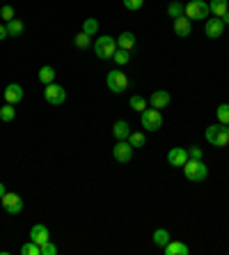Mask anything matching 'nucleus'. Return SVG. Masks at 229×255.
I'll return each instance as SVG.
<instances>
[{
  "label": "nucleus",
  "mask_w": 229,
  "mask_h": 255,
  "mask_svg": "<svg viewBox=\"0 0 229 255\" xmlns=\"http://www.w3.org/2000/svg\"><path fill=\"white\" fill-rule=\"evenodd\" d=\"M16 117V110H14V104H5L0 108V120L2 122H12Z\"/></svg>",
  "instance_id": "25"
},
{
  "label": "nucleus",
  "mask_w": 229,
  "mask_h": 255,
  "mask_svg": "<svg viewBox=\"0 0 229 255\" xmlns=\"http://www.w3.org/2000/svg\"><path fill=\"white\" fill-rule=\"evenodd\" d=\"M105 85H108L110 92L122 94V92H126V87H129V76H126L122 69H112L110 74L105 76Z\"/></svg>",
  "instance_id": "5"
},
{
  "label": "nucleus",
  "mask_w": 229,
  "mask_h": 255,
  "mask_svg": "<svg viewBox=\"0 0 229 255\" xmlns=\"http://www.w3.org/2000/svg\"><path fill=\"white\" fill-rule=\"evenodd\" d=\"M140 122H142V129H147V131H158L163 127V115L158 108H144L140 113Z\"/></svg>",
  "instance_id": "6"
},
{
  "label": "nucleus",
  "mask_w": 229,
  "mask_h": 255,
  "mask_svg": "<svg viewBox=\"0 0 229 255\" xmlns=\"http://www.w3.org/2000/svg\"><path fill=\"white\" fill-rule=\"evenodd\" d=\"M174 33H177L179 37H188V35L193 33V23H190V19L186 14L179 16V19H174Z\"/></svg>",
  "instance_id": "15"
},
{
  "label": "nucleus",
  "mask_w": 229,
  "mask_h": 255,
  "mask_svg": "<svg viewBox=\"0 0 229 255\" xmlns=\"http://www.w3.org/2000/svg\"><path fill=\"white\" fill-rule=\"evenodd\" d=\"M117 51V39L110 37V35H101L97 37V44H94V53H97L98 60H110Z\"/></svg>",
  "instance_id": "1"
},
{
  "label": "nucleus",
  "mask_w": 229,
  "mask_h": 255,
  "mask_svg": "<svg viewBox=\"0 0 229 255\" xmlns=\"http://www.w3.org/2000/svg\"><path fill=\"white\" fill-rule=\"evenodd\" d=\"M163 251H165V255H188V246L183 242H167L163 246Z\"/></svg>",
  "instance_id": "17"
},
{
  "label": "nucleus",
  "mask_w": 229,
  "mask_h": 255,
  "mask_svg": "<svg viewBox=\"0 0 229 255\" xmlns=\"http://www.w3.org/2000/svg\"><path fill=\"white\" fill-rule=\"evenodd\" d=\"M21 255H41V246H39V244H34L33 239H30L28 244H23V246H21Z\"/></svg>",
  "instance_id": "24"
},
{
  "label": "nucleus",
  "mask_w": 229,
  "mask_h": 255,
  "mask_svg": "<svg viewBox=\"0 0 229 255\" xmlns=\"http://www.w3.org/2000/svg\"><path fill=\"white\" fill-rule=\"evenodd\" d=\"M2 94H5V104H19V101H23V87L19 83H9Z\"/></svg>",
  "instance_id": "13"
},
{
  "label": "nucleus",
  "mask_w": 229,
  "mask_h": 255,
  "mask_svg": "<svg viewBox=\"0 0 229 255\" xmlns=\"http://www.w3.org/2000/svg\"><path fill=\"white\" fill-rule=\"evenodd\" d=\"M44 99L48 101L51 106H60V104H65V99H66L65 87L58 85V83H51V85H46V90H44Z\"/></svg>",
  "instance_id": "7"
},
{
  "label": "nucleus",
  "mask_w": 229,
  "mask_h": 255,
  "mask_svg": "<svg viewBox=\"0 0 229 255\" xmlns=\"http://www.w3.org/2000/svg\"><path fill=\"white\" fill-rule=\"evenodd\" d=\"M0 16L5 19V23H9V21L14 19V7L12 5H5L2 9H0Z\"/></svg>",
  "instance_id": "34"
},
{
  "label": "nucleus",
  "mask_w": 229,
  "mask_h": 255,
  "mask_svg": "<svg viewBox=\"0 0 229 255\" xmlns=\"http://www.w3.org/2000/svg\"><path fill=\"white\" fill-rule=\"evenodd\" d=\"M30 239H33L34 244H46L51 242V232H48V228L46 225H41V223H37V225H33V230H30Z\"/></svg>",
  "instance_id": "14"
},
{
  "label": "nucleus",
  "mask_w": 229,
  "mask_h": 255,
  "mask_svg": "<svg viewBox=\"0 0 229 255\" xmlns=\"http://www.w3.org/2000/svg\"><path fill=\"white\" fill-rule=\"evenodd\" d=\"M112 136H115V141H126V138L131 136V127H129V122L126 120L115 122V127H112Z\"/></svg>",
  "instance_id": "16"
},
{
  "label": "nucleus",
  "mask_w": 229,
  "mask_h": 255,
  "mask_svg": "<svg viewBox=\"0 0 229 255\" xmlns=\"http://www.w3.org/2000/svg\"><path fill=\"white\" fill-rule=\"evenodd\" d=\"M183 173H186V177L190 182H204L209 177V168H206V163L202 159H188L186 166H183Z\"/></svg>",
  "instance_id": "3"
},
{
  "label": "nucleus",
  "mask_w": 229,
  "mask_h": 255,
  "mask_svg": "<svg viewBox=\"0 0 229 255\" xmlns=\"http://www.w3.org/2000/svg\"><path fill=\"white\" fill-rule=\"evenodd\" d=\"M98 30V21L97 19H85L83 21V33H87L92 37V35H97Z\"/></svg>",
  "instance_id": "30"
},
{
  "label": "nucleus",
  "mask_w": 229,
  "mask_h": 255,
  "mask_svg": "<svg viewBox=\"0 0 229 255\" xmlns=\"http://www.w3.org/2000/svg\"><path fill=\"white\" fill-rule=\"evenodd\" d=\"M151 108H158V110H163V108L170 106V92H165V90H156V92H151L149 101Z\"/></svg>",
  "instance_id": "12"
},
{
  "label": "nucleus",
  "mask_w": 229,
  "mask_h": 255,
  "mask_svg": "<svg viewBox=\"0 0 229 255\" xmlns=\"http://www.w3.org/2000/svg\"><path fill=\"white\" fill-rule=\"evenodd\" d=\"M126 141H129V145H131V147L135 149V147H144V143H147V138H144V134H137V131L133 134V131H131V136H129Z\"/></svg>",
  "instance_id": "28"
},
{
  "label": "nucleus",
  "mask_w": 229,
  "mask_h": 255,
  "mask_svg": "<svg viewBox=\"0 0 229 255\" xmlns=\"http://www.w3.org/2000/svg\"><path fill=\"white\" fill-rule=\"evenodd\" d=\"M0 202H2L7 214H21L23 212V198L19 193H5L0 198Z\"/></svg>",
  "instance_id": "8"
},
{
  "label": "nucleus",
  "mask_w": 229,
  "mask_h": 255,
  "mask_svg": "<svg viewBox=\"0 0 229 255\" xmlns=\"http://www.w3.org/2000/svg\"><path fill=\"white\" fill-rule=\"evenodd\" d=\"M227 131H229V124H227Z\"/></svg>",
  "instance_id": "39"
},
{
  "label": "nucleus",
  "mask_w": 229,
  "mask_h": 255,
  "mask_svg": "<svg viewBox=\"0 0 229 255\" xmlns=\"http://www.w3.org/2000/svg\"><path fill=\"white\" fill-rule=\"evenodd\" d=\"M39 83H44V85L55 83V69H53L51 65H44V67L39 69Z\"/></svg>",
  "instance_id": "20"
},
{
  "label": "nucleus",
  "mask_w": 229,
  "mask_h": 255,
  "mask_svg": "<svg viewBox=\"0 0 229 255\" xmlns=\"http://www.w3.org/2000/svg\"><path fill=\"white\" fill-rule=\"evenodd\" d=\"M204 33H206L209 39H218V37H223V33H225L223 19H206V28H204Z\"/></svg>",
  "instance_id": "11"
},
{
  "label": "nucleus",
  "mask_w": 229,
  "mask_h": 255,
  "mask_svg": "<svg viewBox=\"0 0 229 255\" xmlns=\"http://www.w3.org/2000/svg\"><path fill=\"white\" fill-rule=\"evenodd\" d=\"M188 159H202V149L199 147H188Z\"/></svg>",
  "instance_id": "35"
},
{
  "label": "nucleus",
  "mask_w": 229,
  "mask_h": 255,
  "mask_svg": "<svg viewBox=\"0 0 229 255\" xmlns=\"http://www.w3.org/2000/svg\"><path fill=\"white\" fill-rule=\"evenodd\" d=\"M220 19H223V23H225V26H229V12H225L223 16H220Z\"/></svg>",
  "instance_id": "37"
},
{
  "label": "nucleus",
  "mask_w": 229,
  "mask_h": 255,
  "mask_svg": "<svg viewBox=\"0 0 229 255\" xmlns=\"http://www.w3.org/2000/svg\"><path fill=\"white\" fill-rule=\"evenodd\" d=\"M131 51H124V48H117V51H115V55H112V60L117 62L119 67H124V65H129V60H131Z\"/></svg>",
  "instance_id": "23"
},
{
  "label": "nucleus",
  "mask_w": 229,
  "mask_h": 255,
  "mask_svg": "<svg viewBox=\"0 0 229 255\" xmlns=\"http://www.w3.org/2000/svg\"><path fill=\"white\" fill-rule=\"evenodd\" d=\"M167 14H170L172 19L183 16V5H181V2H170V5H167Z\"/></svg>",
  "instance_id": "31"
},
{
  "label": "nucleus",
  "mask_w": 229,
  "mask_h": 255,
  "mask_svg": "<svg viewBox=\"0 0 229 255\" xmlns=\"http://www.w3.org/2000/svg\"><path fill=\"white\" fill-rule=\"evenodd\" d=\"M186 161H188V149L172 147L170 152H167V163H170L172 168H183V166H186Z\"/></svg>",
  "instance_id": "10"
},
{
  "label": "nucleus",
  "mask_w": 229,
  "mask_h": 255,
  "mask_svg": "<svg viewBox=\"0 0 229 255\" xmlns=\"http://www.w3.org/2000/svg\"><path fill=\"white\" fill-rule=\"evenodd\" d=\"M117 48L133 51V48H135V35H133V33H122L117 37Z\"/></svg>",
  "instance_id": "18"
},
{
  "label": "nucleus",
  "mask_w": 229,
  "mask_h": 255,
  "mask_svg": "<svg viewBox=\"0 0 229 255\" xmlns=\"http://www.w3.org/2000/svg\"><path fill=\"white\" fill-rule=\"evenodd\" d=\"M5 37H9V35H7V26L0 23V39H5Z\"/></svg>",
  "instance_id": "36"
},
{
  "label": "nucleus",
  "mask_w": 229,
  "mask_h": 255,
  "mask_svg": "<svg viewBox=\"0 0 229 255\" xmlns=\"http://www.w3.org/2000/svg\"><path fill=\"white\" fill-rule=\"evenodd\" d=\"M41 255H58V246H55L53 242L41 244Z\"/></svg>",
  "instance_id": "32"
},
{
  "label": "nucleus",
  "mask_w": 229,
  "mask_h": 255,
  "mask_svg": "<svg viewBox=\"0 0 229 255\" xmlns=\"http://www.w3.org/2000/svg\"><path fill=\"white\" fill-rule=\"evenodd\" d=\"M129 106H131L133 110H137V113H142L144 108H147V99H144V97H140V94H133L131 101H129Z\"/></svg>",
  "instance_id": "26"
},
{
  "label": "nucleus",
  "mask_w": 229,
  "mask_h": 255,
  "mask_svg": "<svg viewBox=\"0 0 229 255\" xmlns=\"http://www.w3.org/2000/svg\"><path fill=\"white\" fill-rule=\"evenodd\" d=\"M5 26H7V35H9V37H19V35H23V21L12 19L9 23H5Z\"/></svg>",
  "instance_id": "21"
},
{
  "label": "nucleus",
  "mask_w": 229,
  "mask_h": 255,
  "mask_svg": "<svg viewBox=\"0 0 229 255\" xmlns=\"http://www.w3.org/2000/svg\"><path fill=\"white\" fill-rule=\"evenodd\" d=\"M170 242V230H165V228H158L156 232H154V244H156V246H161V249H163L165 244Z\"/></svg>",
  "instance_id": "22"
},
{
  "label": "nucleus",
  "mask_w": 229,
  "mask_h": 255,
  "mask_svg": "<svg viewBox=\"0 0 229 255\" xmlns=\"http://www.w3.org/2000/svg\"><path fill=\"white\" fill-rule=\"evenodd\" d=\"M7 191H5V184H2V182H0V198H2V195H5Z\"/></svg>",
  "instance_id": "38"
},
{
  "label": "nucleus",
  "mask_w": 229,
  "mask_h": 255,
  "mask_svg": "<svg viewBox=\"0 0 229 255\" xmlns=\"http://www.w3.org/2000/svg\"><path fill=\"white\" fill-rule=\"evenodd\" d=\"M209 9H211V14H216L218 19H220L225 12H229V2H227V0H211Z\"/></svg>",
  "instance_id": "19"
},
{
  "label": "nucleus",
  "mask_w": 229,
  "mask_h": 255,
  "mask_svg": "<svg viewBox=\"0 0 229 255\" xmlns=\"http://www.w3.org/2000/svg\"><path fill=\"white\" fill-rule=\"evenodd\" d=\"M112 156H115V161L119 163H129L133 159V147L129 145V141H117L115 143V147H112Z\"/></svg>",
  "instance_id": "9"
},
{
  "label": "nucleus",
  "mask_w": 229,
  "mask_h": 255,
  "mask_svg": "<svg viewBox=\"0 0 229 255\" xmlns=\"http://www.w3.org/2000/svg\"><path fill=\"white\" fill-rule=\"evenodd\" d=\"M183 14H186L190 21H206L211 14L209 2H206V0H190L188 5H183Z\"/></svg>",
  "instance_id": "2"
},
{
  "label": "nucleus",
  "mask_w": 229,
  "mask_h": 255,
  "mask_svg": "<svg viewBox=\"0 0 229 255\" xmlns=\"http://www.w3.org/2000/svg\"><path fill=\"white\" fill-rule=\"evenodd\" d=\"M122 2H124V7L131 9V12H137V9L144 5V0H122Z\"/></svg>",
  "instance_id": "33"
},
{
  "label": "nucleus",
  "mask_w": 229,
  "mask_h": 255,
  "mask_svg": "<svg viewBox=\"0 0 229 255\" xmlns=\"http://www.w3.org/2000/svg\"><path fill=\"white\" fill-rule=\"evenodd\" d=\"M206 141L211 143V145H216V147H227L229 143V131L225 124H211V127H206Z\"/></svg>",
  "instance_id": "4"
},
{
  "label": "nucleus",
  "mask_w": 229,
  "mask_h": 255,
  "mask_svg": "<svg viewBox=\"0 0 229 255\" xmlns=\"http://www.w3.org/2000/svg\"><path fill=\"white\" fill-rule=\"evenodd\" d=\"M92 44V37L87 33H78L76 37H73V46L76 48H87Z\"/></svg>",
  "instance_id": "27"
},
{
  "label": "nucleus",
  "mask_w": 229,
  "mask_h": 255,
  "mask_svg": "<svg viewBox=\"0 0 229 255\" xmlns=\"http://www.w3.org/2000/svg\"><path fill=\"white\" fill-rule=\"evenodd\" d=\"M216 115H218V122L227 127V124H229V104H220L218 110H216Z\"/></svg>",
  "instance_id": "29"
}]
</instances>
